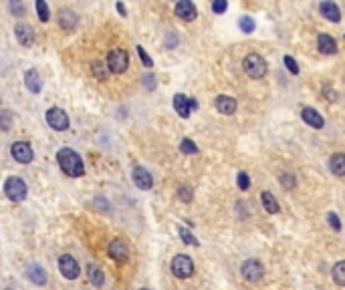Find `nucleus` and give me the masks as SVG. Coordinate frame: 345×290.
Wrapping results in <instances>:
<instances>
[{"label":"nucleus","instance_id":"4","mask_svg":"<svg viewBox=\"0 0 345 290\" xmlns=\"http://www.w3.org/2000/svg\"><path fill=\"white\" fill-rule=\"evenodd\" d=\"M129 66V57L123 49H113L109 55H107V69L115 75L125 73V69Z\"/></svg>","mask_w":345,"mask_h":290},{"label":"nucleus","instance_id":"10","mask_svg":"<svg viewBox=\"0 0 345 290\" xmlns=\"http://www.w3.org/2000/svg\"><path fill=\"white\" fill-rule=\"evenodd\" d=\"M198 103L194 101V99H188L186 95H174V109H176V113L182 117V119H188L190 117V111L192 109H196Z\"/></svg>","mask_w":345,"mask_h":290},{"label":"nucleus","instance_id":"30","mask_svg":"<svg viewBox=\"0 0 345 290\" xmlns=\"http://www.w3.org/2000/svg\"><path fill=\"white\" fill-rule=\"evenodd\" d=\"M180 149H182V153H186V155H194V153H198V147H196V143H194L192 139H182V145H180Z\"/></svg>","mask_w":345,"mask_h":290},{"label":"nucleus","instance_id":"36","mask_svg":"<svg viewBox=\"0 0 345 290\" xmlns=\"http://www.w3.org/2000/svg\"><path fill=\"white\" fill-rule=\"evenodd\" d=\"M283 61H285V64H287V69H289V71H291L293 75H299V64H297V61H295V59H293L291 55H287V57H285Z\"/></svg>","mask_w":345,"mask_h":290},{"label":"nucleus","instance_id":"14","mask_svg":"<svg viewBox=\"0 0 345 290\" xmlns=\"http://www.w3.org/2000/svg\"><path fill=\"white\" fill-rule=\"evenodd\" d=\"M176 16H180L186 22H192L194 18L198 16V10H196V6H194V2H190V0H180V2L176 4Z\"/></svg>","mask_w":345,"mask_h":290},{"label":"nucleus","instance_id":"5","mask_svg":"<svg viewBox=\"0 0 345 290\" xmlns=\"http://www.w3.org/2000/svg\"><path fill=\"white\" fill-rule=\"evenodd\" d=\"M172 272L176 278H190L194 274V262L186 254H178L172 260Z\"/></svg>","mask_w":345,"mask_h":290},{"label":"nucleus","instance_id":"41","mask_svg":"<svg viewBox=\"0 0 345 290\" xmlns=\"http://www.w3.org/2000/svg\"><path fill=\"white\" fill-rule=\"evenodd\" d=\"M176 42H178V40H176L174 36H172V34H168V47H170V49H172V47H174V44H176Z\"/></svg>","mask_w":345,"mask_h":290},{"label":"nucleus","instance_id":"22","mask_svg":"<svg viewBox=\"0 0 345 290\" xmlns=\"http://www.w3.org/2000/svg\"><path fill=\"white\" fill-rule=\"evenodd\" d=\"M329 169H331V173H335L337 177H343V175H345V153H335V155H331Z\"/></svg>","mask_w":345,"mask_h":290},{"label":"nucleus","instance_id":"11","mask_svg":"<svg viewBox=\"0 0 345 290\" xmlns=\"http://www.w3.org/2000/svg\"><path fill=\"white\" fill-rule=\"evenodd\" d=\"M107 254L117 262H125V260H129V246L123 240H113V242H109V246H107Z\"/></svg>","mask_w":345,"mask_h":290},{"label":"nucleus","instance_id":"28","mask_svg":"<svg viewBox=\"0 0 345 290\" xmlns=\"http://www.w3.org/2000/svg\"><path fill=\"white\" fill-rule=\"evenodd\" d=\"M36 12H38V18L42 20V22H47L49 18H51V10H49V6H47V2H42V0H36Z\"/></svg>","mask_w":345,"mask_h":290},{"label":"nucleus","instance_id":"34","mask_svg":"<svg viewBox=\"0 0 345 290\" xmlns=\"http://www.w3.org/2000/svg\"><path fill=\"white\" fill-rule=\"evenodd\" d=\"M136 49H138V55H139L141 63L147 66V69H152V66H154V61H152V57H149V55L143 51V47H136Z\"/></svg>","mask_w":345,"mask_h":290},{"label":"nucleus","instance_id":"1","mask_svg":"<svg viewBox=\"0 0 345 290\" xmlns=\"http://www.w3.org/2000/svg\"><path fill=\"white\" fill-rule=\"evenodd\" d=\"M57 161H59V167L65 171V175H69V177H81L85 173V165H83L81 155L77 151L69 149V147L59 149Z\"/></svg>","mask_w":345,"mask_h":290},{"label":"nucleus","instance_id":"6","mask_svg":"<svg viewBox=\"0 0 345 290\" xmlns=\"http://www.w3.org/2000/svg\"><path fill=\"white\" fill-rule=\"evenodd\" d=\"M45 119H47V123H49L55 131H67V129H69V115L65 113L61 107H51V109L47 111Z\"/></svg>","mask_w":345,"mask_h":290},{"label":"nucleus","instance_id":"42","mask_svg":"<svg viewBox=\"0 0 345 290\" xmlns=\"http://www.w3.org/2000/svg\"><path fill=\"white\" fill-rule=\"evenodd\" d=\"M117 10H119V14H121V16H125V6H123L121 2H117Z\"/></svg>","mask_w":345,"mask_h":290},{"label":"nucleus","instance_id":"39","mask_svg":"<svg viewBox=\"0 0 345 290\" xmlns=\"http://www.w3.org/2000/svg\"><path fill=\"white\" fill-rule=\"evenodd\" d=\"M143 87L147 89V91H154V89H156V77L154 75H145L143 77Z\"/></svg>","mask_w":345,"mask_h":290},{"label":"nucleus","instance_id":"37","mask_svg":"<svg viewBox=\"0 0 345 290\" xmlns=\"http://www.w3.org/2000/svg\"><path fill=\"white\" fill-rule=\"evenodd\" d=\"M226 8H228V2H226V0H216V2L212 4V10L216 12V14H222V12H226Z\"/></svg>","mask_w":345,"mask_h":290},{"label":"nucleus","instance_id":"25","mask_svg":"<svg viewBox=\"0 0 345 290\" xmlns=\"http://www.w3.org/2000/svg\"><path fill=\"white\" fill-rule=\"evenodd\" d=\"M331 276H333V280H335L339 286H345V260H341V262H337V264L333 266Z\"/></svg>","mask_w":345,"mask_h":290},{"label":"nucleus","instance_id":"3","mask_svg":"<svg viewBox=\"0 0 345 290\" xmlns=\"http://www.w3.org/2000/svg\"><path fill=\"white\" fill-rule=\"evenodd\" d=\"M4 193L6 197L10 199V202H23V199L27 197L29 190H27V184L20 180V177H8L6 184H4Z\"/></svg>","mask_w":345,"mask_h":290},{"label":"nucleus","instance_id":"12","mask_svg":"<svg viewBox=\"0 0 345 290\" xmlns=\"http://www.w3.org/2000/svg\"><path fill=\"white\" fill-rule=\"evenodd\" d=\"M132 177H134V184H136L139 190H152V186H154V177H152V173H149L145 167H141V165L134 167Z\"/></svg>","mask_w":345,"mask_h":290},{"label":"nucleus","instance_id":"23","mask_svg":"<svg viewBox=\"0 0 345 290\" xmlns=\"http://www.w3.org/2000/svg\"><path fill=\"white\" fill-rule=\"evenodd\" d=\"M87 276H89V282H91L93 286H103V282H105L103 270L99 268L97 264H89V266H87Z\"/></svg>","mask_w":345,"mask_h":290},{"label":"nucleus","instance_id":"33","mask_svg":"<svg viewBox=\"0 0 345 290\" xmlns=\"http://www.w3.org/2000/svg\"><path fill=\"white\" fill-rule=\"evenodd\" d=\"M236 182H239V188H241L242 192H246V190L250 188V177H248L244 171H241V173H239V177H236Z\"/></svg>","mask_w":345,"mask_h":290},{"label":"nucleus","instance_id":"17","mask_svg":"<svg viewBox=\"0 0 345 290\" xmlns=\"http://www.w3.org/2000/svg\"><path fill=\"white\" fill-rule=\"evenodd\" d=\"M27 278H29L33 284H36V286L47 284V272H45V268H42V266H38V264H31V266H29V268H27Z\"/></svg>","mask_w":345,"mask_h":290},{"label":"nucleus","instance_id":"38","mask_svg":"<svg viewBox=\"0 0 345 290\" xmlns=\"http://www.w3.org/2000/svg\"><path fill=\"white\" fill-rule=\"evenodd\" d=\"M327 220H329V224H331V228H333L335 232H339V230H341V220L337 218V214H335V212H331V214L327 216Z\"/></svg>","mask_w":345,"mask_h":290},{"label":"nucleus","instance_id":"7","mask_svg":"<svg viewBox=\"0 0 345 290\" xmlns=\"http://www.w3.org/2000/svg\"><path fill=\"white\" fill-rule=\"evenodd\" d=\"M241 272H242V278L246 282H258V280H263V276H265V266L258 262V260L250 258V260H246L242 264Z\"/></svg>","mask_w":345,"mask_h":290},{"label":"nucleus","instance_id":"13","mask_svg":"<svg viewBox=\"0 0 345 290\" xmlns=\"http://www.w3.org/2000/svg\"><path fill=\"white\" fill-rule=\"evenodd\" d=\"M14 34H16V40L23 44V47H33L34 32H33L31 25H27V22H18V25L14 27Z\"/></svg>","mask_w":345,"mask_h":290},{"label":"nucleus","instance_id":"31","mask_svg":"<svg viewBox=\"0 0 345 290\" xmlns=\"http://www.w3.org/2000/svg\"><path fill=\"white\" fill-rule=\"evenodd\" d=\"M239 27H241V31H242V32L250 34V32L254 31V20H252L250 16H242V18L239 20Z\"/></svg>","mask_w":345,"mask_h":290},{"label":"nucleus","instance_id":"18","mask_svg":"<svg viewBox=\"0 0 345 290\" xmlns=\"http://www.w3.org/2000/svg\"><path fill=\"white\" fill-rule=\"evenodd\" d=\"M301 117H303V121L307 123V125H311V127H315V129H321L323 125H325V119H323L315 109H311V107H305L303 111H301Z\"/></svg>","mask_w":345,"mask_h":290},{"label":"nucleus","instance_id":"20","mask_svg":"<svg viewBox=\"0 0 345 290\" xmlns=\"http://www.w3.org/2000/svg\"><path fill=\"white\" fill-rule=\"evenodd\" d=\"M317 44H319V51H321L323 55H335V53H337V42H335V38L329 36V34H319Z\"/></svg>","mask_w":345,"mask_h":290},{"label":"nucleus","instance_id":"19","mask_svg":"<svg viewBox=\"0 0 345 290\" xmlns=\"http://www.w3.org/2000/svg\"><path fill=\"white\" fill-rule=\"evenodd\" d=\"M214 105H216L218 113H222V115H232L236 111V101L232 97H228V95H218Z\"/></svg>","mask_w":345,"mask_h":290},{"label":"nucleus","instance_id":"35","mask_svg":"<svg viewBox=\"0 0 345 290\" xmlns=\"http://www.w3.org/2000/svg\"><path fill=\"white\" fill-rule=\"evenodd\" d=\"M178 232H180V238H182V240H184L186 244H192V246H198V240L194 238V236H192V234H190V232H188L186 228H180Z\"/></svg>","mask_w":345,"mask_h":290},{"label":"nucleus","instance_id":"2","mask_svg":"<svg viewBox=\"0 0 345 290\" xmlns=\"http://www.w3.org/2000/svg\"><path fill=\"white\" fill-rule=\"evenodd\" d=\"M242 69H244V73L250 79H263L267 75V63H265V59L261 55L250 53L242 61Z\"/></svg>","mask_w":345,"mask_h":290},{"label":"nucleus","instance_id":"26","mask_svg":"<svg viewBox=\"0 0 345 290\" xmlns=\"http://www.w3.org/2000/svg\"><path fill=\"white\" fill-rule=\"evenodd\" d=\"M91 71H93V75H95L97 79H101V81H105L107 77H109V71L105 69V64H103L101 61H93V64H91Z\"/></svg>","mask_w":345,"mask_h":290},{"label":"nucleus","instance_id":"32","mask_svg":"<svg viewBox=\"0 0 345 290\" xmlns=\"http://www.w3.org/2000/svg\"><path fill=\"white\" fill-rule=\"evenodd\" d=\"M178 197L182 199L184 204H190V202H192V197H194L192 188H188V186H180V188H178Z\"/></svg>","mask_w":345,"mask_h":290},{"label":"nucleus","instance_id":"40","mask_svg":"<svg viewBox=\"0 0 345 290\" xmlns=\"http://www.w3.org/2000/svg\"><path fill=\"white\" fill-rule=\"evenodd\" d=\"M10 10H12L14 14H16V12L23 14V12H25V8H23V4H20V2H10Z\"/></svg>","mask_w":345,"mask_h":290},{"label":"nucleus","instance_id":"8","mask_svg":"<svg viewBox=\"0 0 345 290\" xmlns=\"http://www.w3.org/2000/svg\"><path fill=\"white\" fill-rule=\"evenodd\" d=\"M59 272L67 278V280H75L81 274V268H79V264H77V260L73 256L63 254L59 258Z\"/></svg>","mask_w":345,"mask_h":290},{"label":"nucleus","instance_id":"29","mask_svg":"<svg viewBox=\"0 0 345 290\" xmlns=\"http://www.w3.org/2000/svg\"><path fill=\"white\" fill-rule=\"evenodd\" d=\"M278 182H281V186H283L285 190H293V188L297 186V177H295L293 173H283L281 177H278Z\"/></svg>","mask_w":345,"mask_h":290},{"label":"nucleus","instance_id":"27","mask_svg":"<svg viewBox=\"0 0 345 290\" xmlns=\"http://www.w3.org/2000/svg\"><path fill=\"white\" fill-rule=\"evenodd\" d=\"M12 129V113L10 111H0V131Z\"/></svg>","mask_w":345,"mask_h":290},{"label":"nucleus","instance_id":"9","mask_svg":"<svg viewBox=\"0 0 345 290\" xmlns=\"http://www.w3.org/2000/svg\"><path fill=\"white\" fill-rule=\"evenodd\" d=\"M10 155H12L18 163H31L33 158H34L33 147L27 141H14L12 147H10Z\"/></svg>","mask_w":345,"mask_h":290},{"label":"nucleus","instance_id":"16","mask_svg":"<svg viewBox=\"0 0 345 290\" xmlns=\"http://www.w3.org/2000/svg\"><path fill=\"white\" fill-rule=\"evenodd\" d=\"M77 22H79V16H77L73 10L63 8V10L59 12V27H61V29H65V31H73V29L77 27Z\"/></svg>","mask_w":345,"mask_h":290},{"label":"nucleus","instance_id":"24","mask_svg":"<svg viewBox=\"0 0 345 290\" xmlns=\"http://www.w3.org/2000/svg\"><path fill=\"white\" fill-rule=\"evenodd\" d=\"M261 202H263V206H265V210L269 214H276L278 210H281V208H278V202L275 199V195L271 192H263L261 193Z\"/></svg>","mask_w":345,"mask_h":290},{"label":"nucleus","instance_id":"21","mask_svg":"<svg viewBox=\"0 0 345 290\" xmlns=\"http://www.w3.org/2000/svg\"><path fill=\"white\" fill-rule=\"evenodd\" d=\"M319 10H321L323 16H325L327 20H331V22H339L341 20V12H339V6L335 2H321Z\"/></svg>","mask_w":345,"mask_h":290},{"label":"nucleus","instance_id":"15","mask_svg":"<svg viewBox=\"0 0 345 290\" xmlns=\"http://www.w3.org/2000/svg\"><path fill=\"white\" fill-rule=\"evenodd\" d=\"M25 85H27L29 91L34 93V95H38L42 91V79H40V75H38L36 69H29L25 73Z\"/></svg>","mask_w":345,"mask_h":290}]
</instances>
